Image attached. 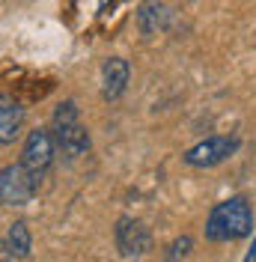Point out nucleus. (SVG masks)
<instances>
[{"mask_svg": "<svg viewBox=\"0 0 256 262\" xmlns=\"http://www.w3.org/2000/svg\"><path fill=\"white\" fill-rule=\"evenodd\" d=\"M191 250V238L185 235V238H179V242H173V247H170V253H167V259H179V253L185 256Z\"/></svg>", "mask_w": 256, "mask_h": 262, "instance_id": "9b49d317", "label": "nucleus"}, {"mask_svg": "<svg viewBox=\"0 0 256 262\" xmlns=\"http://www.w3.org/2000/svg\"><path fill=\"white\" fill-rule=\"evenodd\" d=\"M116 247L125 256H140V253H146L152 247V235H149V229L140 221L119 217V224H116Z\"/></svg>", "mask_w": 256, "mask_h": 262, "instance_id": "423d86ee", "label": "nucleus"}, {"mask_svg": "<svg viewBox=\"0 0 256 262\" xmlns=\"http://www.w3.org/2000/svg\"><path fill=\"white\" fill-rule=\"evenodd\" d=\"M167 21H170V9L158 3V0H149L140 6V12H137V24H140V33H155L161 27H167Z\"/></svg>", "mask_w": 256, "mask_h": 262, "instance_id": "9d476101", "label": "nucleus"}, {"mask_svg": "<svg viewBox=\"0 0 256 262\" xmlns=\"http://www.w3.org/2000/svg\"><path fill=\"white\" fill-rule=\"evenodd\" d=\"M241 140L239 137H208L203 143H197L185 152V164H191V167H218V164H224L226 158H232L236 152H239Z\"/></svg>", "mask_w": 256, "mask_h": 262, "instance_id": "39448f33", "label": "nucleus"}, {"mask_svg": "<svg viewBox=\"0 0 256 262\" xmlns=\"http://www.w3.org/2000/svg\"><path fill=\"white\" fill-rule=\"evenodd\" d=\"M253 232V212L244 196H229L218 203L206 217V238L208 242H239Z\"/></svg>", "mask_w": 256, "mask_h": 262, "instance_id": "f257e3e1", "label": "nucleus"}, {"mask_svg": "<svg viewBox=\"0 0 256 262\" xmlns=\"http://www.w3.org/2000/svg\"><path fill=\"white\" fill-rule=\"evenodd\" d=\"M24 125V107L12 96H0V143H12Z\"/></svg>", "mask_w": 256, "mask_h": 262, "instance_id": "6e6552de", "label": "nucleus"}, {"mask_svg": "<svg viewBox=\"0 0 256 262\" xmlns=\"http://www.w3.org/2000/svg\"><path fill=\"white\" fill-rule=\"evenodd\" d=\"M39 191V179L24 164H6L0 170V206H27Z\"/></svg>", "mask_w": 256, "mask_h": 262, "instance_id": "7ed1b4c3", "label": "nucleus"}, {"mask_svg": "<svg viewBox=\"0 0 256 262\" xmlns=\"http://www.w3.org/2000/svg\"><path fill=\"white\" fill-rule=\"evenodd\" d=\"M54 146H57V140H54V134H51L48 128H33L30 134H27V140H24L21 164H24L39 182H42V176L48 173L51 161H54Z\"/></svg>", "mask_w": 256, "mask_h": 262, "instance_id": "20e7f679", "label": "nucleus"}, {"mask_svg": "<svg viewBox=\"0 0 256 262\" xmlns=\"http://www.w3.org/2000/svg\"><path fill=\"white\" fill-rule=\"evenodd\" d=\"M3 253L9 256V259H24V256H30V247H33V238H30V229L24 221H15V224H9L6 229V235H3Z\"/></svg>", "mask_w": 256, "mask_h": 262, "instance_id": "1a4fd4ad", "label": "nucleus"}, {"mask_svg": "<svg viewBox=\"0 0 256 262\" xmlns=\"http://www.w3.org/2000/svg\"><path fill=\"white\" fill-rule=\"evenodd\" d=\"M125 83H128V63L122 57H111L104 60L101 66V96L113 101L125 93Z\"/></svg>", "mask_w": 256, "mask_h": 262, "instance_id": "0eeeda50", "label": "nucleus"}, {"mask_svg": "<svg viewBox=\"0 0 256 262\" xmlns=\"http://www.w3.org/2000/svg\"><path fill=\"white\" fill-rule=\"evenodd\" d=\"M244 262H256V238H253V247L247 250V256H244Z\"/></svg>", "mask_w": 256, "mask_h": 262, "instance_id": "f8f14e48", "label": "nucleus"}, {"mask_svg": "<svg viewBox=\"0 0 256 262\" xmlns=\"http://www.w3.org/2000/svg\"><path fill=\"white\" fill-rule=\"evenodd\" d=\"M54 140L57 146L63 149L69 158H78L90 149V131L80 125V114L78 104L69 98V101H60L57 111H54Z\"/></svg>", "mask_w": 256, "mask_h": 262, "instance_id": "f03ea898", "label": "nucleus"}]
</instances>
